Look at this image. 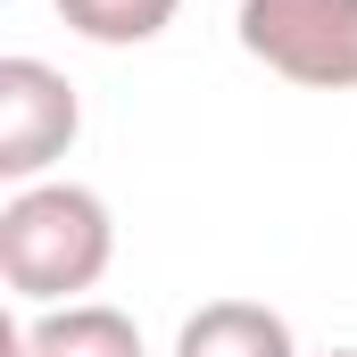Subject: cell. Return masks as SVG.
Returning <instances> with one entry per match:
<instances>
[{"instance_id":"1","label":"cell","mask_w":357,"mask_h":357,"mask_svg":"<svg viewBox=\"0 0 357 357\" xmlns=\"http://www.w3.org/2000/svg\"><path fill=\"white\" fill-rule=\"evenodd\" d=\"M116 266V216L91 183H17L0 199V282L17 307H67Z\"/></svg>"},{"instance_id":"2","label":"cell","mask_w":357,"mask_h":357,"mask_svg":"<svg viewBox=\"0 0 357 357\" xmlns=\"http://www.w3.org/2000/svg\"><path fill=\"white\" fill-rule=\"evenodd\" d=\"M241 50L299 91H357V0H241Z\"/></svg>"},{"instance_id":"3","label":"cell","mask_w":357,"mask_h":357,"mask_svg":"<svg viewBox=\"0 0 357 357\" xmlns=\"http://www.w3.org/2000/svg\"><path fill=\"white\" fill-rule=\"evenodd\" d=\"M84 100L50 59H0V183H50V167L75 150Z\"/></svg>"},{"instance_id":"4","label":"cell","mask_w":357,"mask_h":357,"mask_svg":"<svg viewBox=\"0 0 357 357\" xmlns=\"http://www.w3.org/2000/svg\"><path fill=\"white\" fill-rule=\"evenodd\" d=\"M8 357H142V324L108 299H67V307H33L8 333Z\"/></svg>"},{"instance_id":"5","label":"cell","mask_w":357,"mask_h":357,"mask_svg":"<svg viewBox=\"0 0 357 357\" xmlns=\"http://www.w3.org/2000/svg\"><path fill=\"white\" fill-rule=\"evenodd\" d=\"M175 357H299V333L266 299H208L183 316Z\"/></svg>"},{"instance_id":"6","label":"cell","mask_w":357,"mask_h":357,"mask_svg":"<svg viewBox=\"0 0 357 357\" xmlns=\"http://www.w3.org/2000/svg\"><path fill=\"white\" fill-rule=\"evenodd\" d=\"M183 0H59V17H67V33H84L100 50H133V42H158L167 25H175Z\"/></svg>"},{"instance_id":"7","label":"cell","mask_w":357,"mask_h":357,"mask_svg":"<svg viewBox=\"0 0 357 357\" xmlns=\"http://www.w3.org/2000/svg\"><path fill=\"white\" fill-rule=\"evenodd\" d=\"M333 357H357V349H333Z\"/></svg>"}]
</instances>
